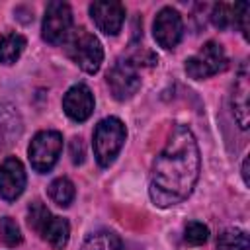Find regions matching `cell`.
Masks as SVG:
<instances>
[{
  "instance_id": "obj_4",
  "label": "cell",
  "mask_w": 250,
  "mask_h": 250,
  "mask_svg": "<svg viewBox=\"0 0 250 250\" xmlns=\"http://www.w3.org/2000/svg\"><path fill=\"white\" fill-rule=\"evenodd\" d=\"M62 152V135L59 131H39L31 143H29V148H27V154H29V162H31V168L35 172H49L59 156Z\"/></svg>"
},
{
  "instance_id": "obj_5",
  "label": "cell",
  "mask_w": 250,
  "mask_h": 250,
  "mask_svg": "<svg viewBox=\"0 0 250 250\" xmlns=\"http://www.w3.org/2000/svg\"><path fill=\"white\" fill-rule=\"evenodd\" d=\"M227 66V55L223 45L217 41H207L195 55L186 61V74L193 80H203Z\"/></svg>"
},
{
  "instance_id": "obj_14",
  "label": "cell",
  "mask_w": 250,
  "mask_h": 250,
  "mask_svg": "<svg viewBox=\"0 0 250 250\" xmlns=\"http://www.w3.org/2000/svg\"><path fill=\"white\" fill-rule=\"evenodd\" d=\"M37 234L55 250H62L68 244V236H70V225L66 219L57 217V215H49L45 219V223L39 227Z\"/></svg>"
},
{
  "instance_id": "obj_13",
  "label": "cell",
  "mask_w": 250,
  "mask_h": 250,
  "mask_svg": "<svg viewBox=\"0 0 250 250\" xmlns=\"http://www.w3.org/2000/svg\"><path fill=\"white\" fill-rule=\"evenodd\" d=\"M248 94H250V72H248V64L242 62L238 68V74L234 78L232 84V92H230V105H232V113L236 123L240 125V129L248 127Z\"/></svg>"
},
{
  "instance_id": "obj_9",
  "label": "cell",
  "mask_w": 250,
  "mask_h": 250,
  "mask_svg": "<svg viewBox=\"0 0 250 250\" xmlns=\"http://www.w3.org/2000/svg\"><path fill=\"white\" fill-rule=\"evenodd\" d=\"M90 18L105 35H117L125 21V6L115 0H98L90 4Z\"/></svg>"
},
{
  "instance_id": "obj_23",
  "label": "cell",
  "mask_w": 250,
  "mask_h": 250,
  "mask_svg": "<svg viewBox=\"0 0 250 250\" xmlns=\"http://www.w3.org/2000/svg\"><path fill=\"white\" fill-rule=\"evenodd\" d=\"M242 178H244V184L248 186L250 184V180H248V158H244V162H242Z\"/></svg>"
},
{
  "instance_id": "obj_1",
  "label": "cell",
  "mask_w": 250,
  "mask_h": 250,
  "mask_svg": "<svg viewBox=\"0 0 250 250\" xmlns=\"http://www.w3.org/2000/svg\"><path fill=\"white\" fill-rule=\"evenodd\" d=\"M201 158L197 141L188 125H174L164 148L156 156L150 174V199L158 207L182 203L193 191Z\"/></svg>"
},
{
  "instance_id": "obj_12",
  "label": "cell",
  "mask_w": 250,
  "mask_h": 250,
  "mask_svg": "<svg viewBox=\"0 0 250 250\" xmlns=\"http://www.w3.org/2000/svg\"><path fill=\"white\" fill-rule=\"evenodd\" d=\"M62 109L72 121H86L94 113V96L86 84H74L62 98Z\"/></svg>"
},
{
  "instance_id": "obj_3",
  "label": "cell",
  "mask_w": 250,
  "mask_h": 250,
  "mask_svg": "<svg viewBox=\"0 0 250 250\" xmlns=\"http://www.w3.org/2000/svg\"><path fill=\"white\" fill-rule=\"evenodd\" d=\"M125 137H127V129L123 121L117 117H105L96 125L92 146H94V156L100 166L105 168L117 158L119 150L123 148Z\"/></svg>"
},
{
  "instance_id": "obj_18",
  "label": "cell",
  "mask_w": 250,
  "mask_h": 250,
  "mask_svg": "<svg viewBox=\"0 0 250 250\" xmlns=\"http://www.w3.org/2000/svg\"><path fill=\"white\" fill-rule=\"evenodd\" d=\"M80 250H123V244L119 240V236L111 230H98L92 232Z\"/></svg>"
},
{
  "instance_id": "obj_20",
  "label": "cell",
  "mask_w": 250,
  "mask_h": 250,
  "mask_svg": "<svg viewBox=\"0 0 250 250\" xmlns=\"http://www.w3.org/2000/svg\"><path fill=\"white\" fill-rule=\"evenodd\" d=\"M0 240L6 246H18L21 242V230L12 217L0 219Z\"/></svg>"
},
{
  "instance_id": "obj_19",
  "label": "cell",
  "mask_w": 250,
  "mask_h": 250,
  "mask_svg": "<svg viewBox=\"0 0 250 250\" xmlns=\"http://www.w3.org/2000/svg\"><path fill=\"white\" fill-rule=\"evenodd\" d=\"M217 250H248V234L242 229L230 227L217 236Z\"/></svg>"
},
{
  "instance_id": "obj_7",
  "label": "cell",
  "mask_w": 250,
  "mask_h": 250,
  "mask_svg": "<svg viewBox=\"0 0 250 250\" xmlns=\"http://www.w3.org/2000/svg\"><path fill=\"white\" fill-rule=\"evenodd\" d=\"M107 86L115 100L125 102L133 98L141 86V76L137 72V62L133 61H117L107 72Z\"/></svg>"
},
{
  "instance_id": "obj_21",
  "label": "cell",
  "mask_w": 250,
  "mask_h": 250,
  "mask_svg": "<svg viewBox=\"0 0 250 250\" xmlns=\"http://www.w3.org/2000/svg\"><path fill=\"white\" fill-rule=\"evenodd\" d=\"M207 238H209V229H207L203 223L191 221V223L186 225V229H184V240H186L188 244L199 246V244L207 242Z\"/></svg>"
},
{
  "instance_id": "obj_6",
  "label": "cell",
  "mask_w": 250,
  "mask_h": 250,
  "mask_svg": "<svg viewBox=\"0 0 250 250\" xmlns=\"http://www.w3.org/2000/svg\"><path fill=\"white\" fill-rule=\"evenodd\" d=\"M72 31V12L66 2L53 0L45 8L43 16V25H41V35L47 43L59 45L62 43L68 33Z\"/></svg>"
},
{
  "instance_id": "obj_8",
  "label": "cell",
  "mask_w": 250,
  "mask_h": 250,
  "mask_svg": "<svg viewBox=\"0 0 250 250\" xmlns=\"http://www.w3.org/2000/svg\"><path fill=\"white\" fill-rule=\"evenodd\" d=\"M182 33H184V23L178 10L170 6L162 8L152 21V35L156 43L162 49H174L182 41Z\"/></svg>"
},
{
  "instance_id": "obj_2",
  "label": "cell",
  "mask_w": 250,
  "mask_h": 250,
  "mask_svg": "<svg viewBox=\"0 0 250 250\" xmlns=\"http://www.w3.org/2000/svg\"><path fill=\"white\" fill-rule=\"evenodd\" d=\"M62 45L70 61L76 66H80L84 72L94 74L100 70L102 61H104V49H102L100 39L94 33H90L84 27L72 29L68 37L62 41Z\"/></svg>"
},
{
  "instance_id": "obj_17",
  "label": "cell",
  "mask_w": 250,
  "mask_h": 250,
  "mask_svg": "<svg viewBox=\"0 0 250 250\" xmlns=\"http://www.w3.org/2000/svg\"><path fill=\"white\" fill-rule=\"evenodd\" d=\"M47 193H49L51 201L57 203L59 207H68V205L72 203L74 195H76V189H74V184H72L68 178L61 176V178H55V180L49 184Z\"/></svg>"
},
{
  "instance_id": "obj_15",
  "label": "cell",
  "mask_w": 250,
  "mask_h": 250,
  "mask_svg": "<svg viewBox=\"0 0 250 250\" xmlns=\"http://www.w3.org/2000/svg\"><path fill=\"white\" fill-rule=\"evenodd\" d=\"M21 133V119L18 115V111L8 105L2 104L0 105V152L10 146Z\"/></svg>"
},
{
  "instance_id": "obj_16",
  "label": "cell",
  "mask_w": 250,
  "mask_h": 250,
  "mask_svg": "<svg viewBox=\"0 0 250 250\" xmlns=\"http://www.w3.org/2000/svg\"><path fill=\"white\" fill-rule=\"evenodd\" d=\"M25 49V37L16 31H6L0 37V62L14 64Z\"/></svg>"
},
{
  "instance_id": "obj_22",
  "label": "cell",
  "mask_w": 250,
  "mask_h": 250,
  "mask_svg": "<svg viewBox=\"0 0 250 250\" xmlns=\"http://www.w3.org/2000/svg\"><path fill=\"white\" fill-rule=\"evenodd\" d=\"M51 215V211L41 203V201H33L29 207H27V223H29V227L37 232L39 230V227L45 223V219Z\"/></svg>"
},
{
  "instance_id": "obj_10",
  "label": "cell",
  "mask_w": 250,
  "mask_h": 250,
  "mask_svg": "<svg viewBox=\"0 0 250 250\" xmlns=\"http://www.w3.org/2000/svg\"><path fill=\"white\" fill-rule=\"evenodd\" d=\"M25 168L16 156H6L0 162V197L6 201L18 199L25 189Z\"/></svg>"
},
{
  "instance_id": "obj_11",
  "label": "cell",
  "mask_w": 250,
  "mask_h": 250,
  "mask_svg": "<svg viewBox=\"0 0 250 250\" xmlns=\"http://www.w3.org/2000/svg\"><path fill=\"white\" fill-rule=\"evenodd\" d=\"M248 10L250 6L246 2H219L211 10V21L219 29H229V27H238L242 35L248 39Z\"/></svg>"
}]
</instances>
